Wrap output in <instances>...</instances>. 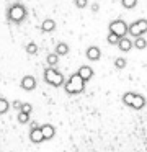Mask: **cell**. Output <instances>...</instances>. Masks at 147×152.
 I'll use <instances>...</instances> for the list:
<instances>
[{
  "mask_svg": "<svg viewBox=\"0 0 147 152\" xmlns=\"http://www.w3.org/2000/svg\"><path fill=\"white\" fill-rule=\"evenodd\" d=\"M26 17H28V12H26L25 5L21 4H13L8 7V10H7V18H8V21H12V23H23V21L26 20Z\"/></svg>",
  "mask_w": 147,
  "mask_h": 152,
  "instance_id": "6da1fadb",
  "label": "cell"
},
{
  "mask_svg": "<svg viewBox=\"0 0 147 152\" xmlns=\"http://www.w3.org/2000/svg\"><path fill=\"white\" fill-rule=\"evenodd\" d=\"M64 90L69 95H78V93H82L85 90V82L77 74H72L67 82H64Z\"/></svg>",
  "mask_w": 147,
  "mask_h": 152,
  "instance_id": "7a4b0ae2",
  "label": "cell"
},
{
  "mask_svg": "<svg viewBox=\"0 0 147 152\" xmlns=\"http://www.w3.org/2000/svg\"><path fill=\"white\" fill-rule=\"evenodd\" d=\"M42 77H44V82L52 85V87H62L65 82L62 72L57 70L56 67H46L44 72H42Z\"/></svg>",
  "mask_w": 147,
  "mask_h": 152,
  "instance_id": "3957f363",
  "label": "cell"
},
{
  "mask_svg": "<svg viewBox=\"0 0 147 152\" xmlns=\"http://www.w3.org/2000/svg\"><path fill=\"white\" fill-rule=\"evenodd\" d=\"M123 103L127 106H131V108H134V110H140L146 105V98H144V95H140V93L126 92L123 95Z\"/></svg>",
  "mask_w": 147,
  "mask_h": 152,
  "instance_id": "277c9868",
  "label": "cell"
},
{
  "mask_svg": "<svg viewBox=\"0 0 147 152\" xmlns=\"http://www.w3.org/2000/svg\"><path fill=\"white\" fill-rule=\"evenodd\" d=\"M147 31V20L146 18H140V20L132 21L131 25H127V33L134 38H140L144 36Z\"/></svg>",
  "mask_w": 147,
  "mask_h": 152,
  "instance_id": "5b68a950",
  "label": "cell"
},
{
  "mask_svg": "<svg viewBox=\"0 0 147 152\" xmlns=\"http://www.w3.org/2000/svg\"><path fill=\"white\" fill-rule=\"evenodd\" d=\"M108 33H113L116 34L118 38H124L127 34V23L124 20H121V18H118V20H113L110 23V31Z\"/></svg>",
  "mask_w": 147,
  "mask_h": 152,
  "instance_id": "8992f818",
  "label": "cell"
},
{
  "mask_svg": "<svg viewBox=\"0 0 147 152\" xmlns=\"http://www.w3.org/2000/svg\"><path fill=\"white\" fill-rule=\"evenodd\" d=\"M39 131L42 134V139L44 141H51L56 136V128L51 124V123H44V124H39Z\"/></svg>",
  "mask_w": 147,
  "mask_h": 152,
  "instance_id": "52a82bcc",
  "label": "cell"
},
{
  "mask_svg": "<svg viewBox=\"0 0 147 152\" xmlns=\"http://www.w3.org/2000/svg\"><path fill=\"white\" fill-rule=\"evenodd\" d=\"M36 79L33 75H25L21 80H20V87H21L23 90H26V92H33V90L36 88Z\"/></svg>",
  "mask_w": 147,
  "mask_h": 152,
  "instance_id": "ba28073f",
  "label": "cell"
},
{
  "mask_svg": "<svg viewBox=\"0 0 147 152\" xmlns=\"http://www.w3.org/2000/svg\"><path fill=\"white\" fill-rule=\"evenodd\" d=\"M75 74H77L83 82H87V80H90L91 77H93V69H91L90 66H82V67H78V70Z\"/></svg>",
  "mask_w": 147,
  "mask_h": 152,
  "instance_id": "9c48e42d",
  "label": "cell"
},
{
  "mask_svg": "<svg viewBox=\"0 0 147 152\" xmlns=\"http://www.w3.org/2000/svg\"><path fill=\"white\" fill-rule=\"evenodd\" d=\"M85 56L88 57L90 61H100L101 57V49L98 46H90L87 49V53H85Z\"/></svg>",
  "mask_w": 147,
  "mask_h": 152,
  "instance_id": "30bf717a",
  "label": "cell"
},
{
  "mask_svg": "<svg viewBox=\"0 0 147 152\" xmlns=\"http://www.w3.org/2000/svg\"><path fill=\"white\" fill-rule=\"evenodd\" d=\"M118 48H119L123 53H129L131 49H132V41L129 39V38H119V41H118V44H116Z\"/></svg>",
  "mask_w": 147,
  "mask_h": 152,
  "instance_id": "8fae6325",
  "label": "cell"
},
{
  "mask_svg": "<svg viewBox=\"0 0 147 152\" xmlns=\"http://www.w3.org/2000/svg\"><path fill=\"white\" fill-rule=\"evenodd\" d=\"M29 141L34 142V144H39V142L44 141V139H42L41 131H39V128H31V129H29Z\"/></svg>",
  "mask_w": 147,
  "mask_h": 152,
  "instance_id": "7c38bea8",
  "label": "cell"
},
{
  "mask_svg": "<svg viewBox=\"0 0 147 152\" xmlns=\"http://www.w3.org/2000/svg\"><path fill=\"white\" fill-rule=\"evenodd\" d=\"M41 30L44 31V33H51V31H54L56 30V21L52 20V18H46V20H42Z\"/></svg>",
  "mask_w": 147,
  "mask_h": 152,
  "instance_id": "4fadbf2b",
  "label": "cell"
},
{
  "mask_svg": "<svg viewBox=\"0 0 147 152\" xmlns=\"http://www.w3.org/2000/svg\"><path fill=\"white\" fill-rule=\"evenodd\" d=\"M54 54H56V56H65V54H69V44H65V43H57V44H56Z\"/></svg>",
  "mask_w": 147,
  "mask_h": 152,
  "instance_id": "5bb4252c",
  "label": "cell"
},
{
  "mask_svg": "<svg viewBox=\"0 0 147 152\" xmlns=\"http://www.w3.org/2000/svg\"><path fill=\"white\" fill-rule=\"evenodd\" d=\"M46 62L49 64V67H56L59 62V56H56L54 53H49L48 56H46Z\"/></svg>",
  "mask_w": 147,
  "mask_h": 152,
  "instance_id": "9a60e30c",
  "label": "cell"
},
{
  "mask_svg": "<svg viewBox=\"0 0 147 152\" xmlns=\"http://www.w3.org/2000/svg\"><path fill=\"white\" fill-rule=\"evenodd\" d=\"M132 46H134V48H137V49H144V48L147 46V41H146V38H144V36H140V38H134V41H132Z\"/></svg>",
  "mask_w": 147,
  "mask_h": 152,
  "instance_id": "2e32d148",
  "label": "cell"
},
{
  "mask_svg": "<svg viewBox=\"0 0 147 152\" xmlns=\"http://www.w3.org/2000/svg\"><path fill=\"white\" fill-rule=\"evenodd\" d=\"M8 110H10V103H8V100H5L3 96H0V115L7 113Z\"/></svg>",
  "mask_w": 147,
  "mask_h": 152,
  "instance_id": "e0dca14e",
  "label": "cell"
},
{
  "mask_svg": "<svg viewBox=\"0 0 147 152\" xmlns=\"http://www.w3.org/2000/svg\"><path fill=\"white\" fill-rule=\"evenodd\" d=\"M126 64H127V61H126V57H116V61H114V67L116 69H124L126 67Z\"/></svg>",
  "mask_w": 147,
  "mask_h": 152,
  "instance_id": "ac0fdd59",
  "label": "cell"
},
{
  "mask_svg": "<svg viewBox=\"0 0 147 152\" xmlns=\"http://www.w3.org/2000/svg\"><path fill=\"white\" fill-rule=\"evenodd\" d=\"M20 111H21V113H25V115H29V113L33 111L31 103H21V106H20Z\"/></svg>",
  "mask_w": 147,
  "mask_h": 152,
  "instance_id": "d6986e66",
  "label": "cell"
},
{
  "mask_svg": "<svg viewBox=\"0 0 147 152\" xmlns=\"http://www.w3.org/2000/svg\"><path fill=\"white\" fill-rule=\"evenodd\" d=\"M121 5L124 8H134L137 5V0H121Z\"/></svg>",
  "mask_w": 147,
  "mask_h": 152,
  "instance_id": "ffe728a7",
  "label": "cell"
},
{
  "mask_svg": "<svg viewBox=\"0 0 147 152\" xmlns=\"http://www.w3.org/2000/svg\"><path fill=\"white\" fill-rule=\"evenodd\" d=\"M26 53L28 54H36L38 53V46H36L34 43H28L26 44Z\"/></svg>",
  "mask_w": 147,
  "mask_h": 152,
  "instance_id": "44dd1931",
  "label": "cell"
},
{
  "mask_svg": "<svg viewBox=\"0 0 147 152\" xmlns=\"http://www.w3.org/2000/svg\"><path fill=\"white\" fill-rule=\"evenodd\" d=\"M18 123H21V124H25V123H28L29 121V115H25V113H21V111H18Z\"/></svg>",
  "mask_w": 147,
  "mask_h": 152,
  "instance_id": "7402d4cb",
  "label": "cell"
},
{
  "mask_svg": "<svg viewBox=\"0 0 147 152\" xmlns=\"http://www.w3.org/2000/svg\"><path fill=\"white\" fill-rule=\"evenodd\" d=\"M106 39H108V43H110V44H118V41H119V38H118L116 34H113V33H108Z\"/></svg>",
  "mask_w": 147,
  "mask_h": 152,
  "instance_id": "603a6c76",
  "label": "cell"
},
{
  "mask_svg": "<svg viewBox=\"0 0 147 152\" xmlns=\"http://www.w3.org/2000/svg\"><path fill=\"white\" fill-rule=\"evenodd\" d=\"M74 4L77 8H85L88 5V0H74Z\"/></svg>",
  "mask_w": 147,
  "mask_h": 152,
  "instance_id": "cb8c5ba5",
  "label": "cell"
},
{
  "mask_svg": "<svg viewBox=\"0 0 147 152\" xmlns=\"http://www.w3.org/2000/svg\"><path fill=\"white\" fill-rule=\"evenodd\" d=\"M21 103H23V102H20V100H13V102H12V106H13L15 110H20V106H21Z\"/></svg>",
  "mask_w": 147,
  "mask_h": 152,
  "instance_id": "d4e9b609",
  "label": "cell"
},
{
  "mask_svg": "<svg viewBox=\"0 0 147 152\" xmlns=\"http://www.w3.org/2000/svg\"><path fill=\"white\" fill-rule=\"evenodd\" d=\"M98 10H100V5H98V4H93V5H91V12H93V13H97Z\"/></svg>",
  "mask_w": 147,
  "mask_h": 152,
  "instance_id": "484cf974",
  "label": "cell"
}]
</instances>
